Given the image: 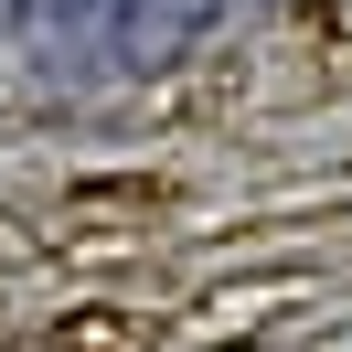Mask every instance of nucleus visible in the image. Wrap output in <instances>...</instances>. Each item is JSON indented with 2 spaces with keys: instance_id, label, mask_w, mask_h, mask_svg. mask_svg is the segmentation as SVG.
I'll use <instances>...</instances> for the list:
<instances>
[{
  "instance_id": "obj_1",
  "label": "nucleus",
  "mask_w": 352,
  "mask_h": 352,
  "mask_svg": "<svg viewBox=\"0 0 352 352\" xmlns=\"http://www.w3.org/2000/svg\"><path fill=\"white\" fill-rule=\"evenodd\" d=\"M224 22V0H118L107 11V65L118 75H171L192 65V43Z\"/></svg>"
},
{
  "instance_id": "obj_3",
  "label": "nucleus",
  "mask_w": 352,
  "mask_h": 352,
  "mask_svg": "<svg viewBox=\"0 0 352 352\" xmlns=\"http://www.w3.org/2000/svg\"><path fill=\"white\" fill-rule=\"evenodd\" d=\"M0 32H22V0H0Z\"/></svg>"
},
{
  "instance_id": "obj_2",
  "label": "nucleus",
  "mask_w": 352,
  "mask_h": 352,
  "mask_svg": "<svg viewBox=\"0 0 352 352\" xmlns=\"http://www.w3.org/2000/svg\"><path fill=\"white\" fill-rule=\"evenodd\" d=\"M107 11L118 0H22V43H43L54 65H86L107 54Z\"/></svg>"
}]
</instances>
